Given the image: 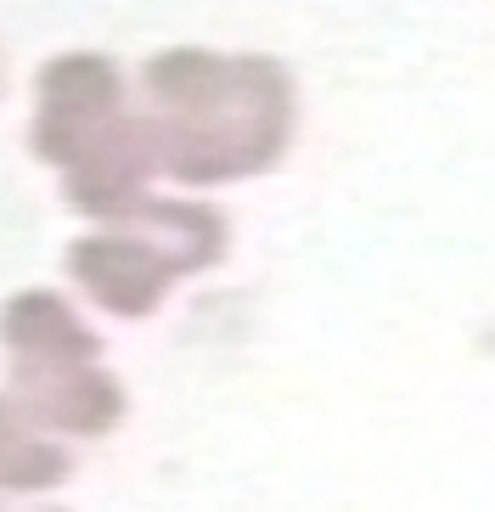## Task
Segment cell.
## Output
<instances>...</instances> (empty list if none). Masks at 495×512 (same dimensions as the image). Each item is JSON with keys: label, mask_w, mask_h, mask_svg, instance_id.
I'll return each mask as SVG.
<instances>
[{"label": "cell", "mask_w": 495, "mask_h": 512, "mask_svg": "<svg viewBox=\"0 0 495 512\" xmlns=\"http://www.w3.org/2000/svg\"><path fill=\"white\" fill-rule=\"evenodd\" d=\"M62 479V456L51 445H40L34 434H23V422L0 406V484L29 490V484H51Z\"/></svg>", "instance_id": "obj_1"}]
</instances>
